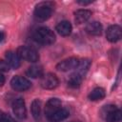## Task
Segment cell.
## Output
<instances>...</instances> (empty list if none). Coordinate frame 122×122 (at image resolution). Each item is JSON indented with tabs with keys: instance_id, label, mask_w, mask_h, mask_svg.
Masks as SVG:
<instances>
[{
	"instance_id": "6da1fadb",
	"label": "cell",
	"mask_w": 122,
	"mask_h": 122,
	"mask_svg": "<svg viewBox=\"0 0 122 122\" xmlns=\"http://www.w3.org/2000/svg\"><path fill=\"white\" fill-rule=\"evenodd\" d=\"M34 39L43 45H51L55 41V35L53 31L47 28V27H41L37 29L33 34Z\"/></svg>"
},
{
	"instance_id": "7a4b0ae2",
	"label": "cell",
	"mask_w": 122,
	"mask_h": 122,
	"mask_svg": "<svg viewBox=\"0 0 122 122\" xmlns=\"http://www.w3.org/2000/svg\"><path fill=\"white\" fill-rule=\"evenodd\" d=\"M100 114L106 122H119L121 119V112L114 105H106L101 111Z\"/></svg>"
},
{
	"instance_id": "3957f363",
	"label": "cell",
	"mask_w": 122,
	"mask_h": 122,
	"mask_svg": "<svg viewBox=\"0 0 122 122\" xmlns=\"http://www.w3.org/2000/svg\"><path fill=\"white\" fill-rule=\"evenodd\" d=\"M53 4L51 2H41L34 9V16L40 21L48 20L52 13Z\"/></svg>"
},
{
	"instance_id": "277c9868",
	"label": "cell",
	"mask_w": 122,
	"mask_h": 122,
	"mask_svg": "<svg viewBox=\"0 0 122 122\" xmlns=\"http://www.w3.org/2000/svg\"><path fill=\"white\" fill-rule=\"evenodd\" d=\"M16 53L18 54V56L20 57V59H24L27 60L29 62H37L39 60V54L38 52L31 47H28V46H20L18 47Z\"/></svg>"
},
{
	"instance_id": "5b68a950",
	"label": "cell",
	"mask_w": 122,
	"mask_h": 122,
	"mask_svg": "<svg viewBox=\"0 0 122 122\" xmlns=\"http://www.w3.org/2000/svg\"><path fill=\"white\" fill-rule=\"evenodd\" d=\"M10 86L14 91L24 92V91H27L30 88L31 83L27 78H25L23 76H20V75H16V76L11 78Z\"/></svg>"
},
{
	"instance_id": "8992f818",
	"label": "cell",
	"mask_w": 122,
	"mask_h": 122,
	"mask_svg": "<svg viewBox=\"0 0 122 122\" xmlns=\"http://www.w3.org/2000/svg\"><path fill=\"white\" fill-rule=\"evenodd\" d=\"M59 84V80L54 73L48 72L42 75L41 79V87L45 90H53Z\"/></svg>"
},
{
	"instance_id": "52a82bcc",
	"label": "cell",
	"mask_w": 122,
	"mask_h": 122,
	"mask_svg": "<svg viewBox=\"0 0 122 122\" xmlns=\"http://www.w3.org/2000/svg\"><path fill=\"white\" fill-rule=\"evenodd\" d=\"M12 111L15 116L19 119H25L27 117V109L23 98H17L12 104Z\"/></svg>"
},
{
	"instance_id": "ba28073f",
	"label": "cell",
	"mask_w": 122,
	"mask_h": 122,
	"mask_svg": "<svg viewBox=\"0 0 122 122\" xmlns=\"http://www.w3.org/2000/svg\"><path fill=\"white\" fill-rule=\"evenodd\" d=\"M79 64V59L77 57H70L56 65V70L60 71H68L72 69H75Z\"/></svg>"
},
{
	"instance_id": "9c48e42d",
	"label": "cell",
	"mask_w": 122,
	"mask_h": 122,
	"mask_svg": "<svg viewBox=\"0 0 122 122\" xmlns=\"http://www.w3.org/2000/svg\"><path fill=\"white\" fill-rule=\"evenodd\" d=\"M121 34H122L121 27L118 26V25H112V26H110L107 29V31H106L107 40L112 42V43H115L118 40H120Z\"/></svg>"
},
{
	"instance_id": "30bf717a",
	"label": "cell",
	"mask_w": 122,
	"mask_h": 122,
	"mask_svg": "<svg viewBox=\"0 0 122 122\" xmlns=\"http://www.w3.org/2000/svg\"><path fill=\"white\" fill-rule=\"evenodd\" d=\"M61 109V101L58 98H51L45 106V114L49 118L56 111Z\"/></svg>"
},
{
	"instance_id": "8fae6325",
	"label": "cell",
	"mask_w": 122,
	"mask_h": 122,
	"mask_svg": "<svg viewBox=\"0 0 122 122\" xmlns=\"http://www.w3.org/2000/svg\"><path fill=\"white\" fill-rule=\"evenodd\" d=\"M6 60L8 65L10 66V68L12 69H17L20 67V57L18 56V54L15 51H9L6 52Z\"/></svg>"
},
{
	"instance_id": "7c38bea8",
	"label": "cell",
	"mask_w": 122,
	"mask_h": 122,
	"mask_svg": "<svg viewBox=\"0 0 122 122\" xmlns=\"http://www.w3.org/2000/svg\"><path fill=\"white\" fill-rule=\"evenodd\" d=\"M91 16H92V11L90 10L81 9L74 11V19L77 24H82L87 22L91 18Z\"/></svg>"
},
{
	"instance_id": "4fadbf2b",
	"label": "cell",
	"mask_w": 122,
	"mask_h": 122,
	"mask_svg": "<svg viewBox=\"0 0 122 122\" xmlns=\"http://www.w3.org/2000/svg\"><path fill=\"white\" fill-rule=\"evenodd\" d=\"M102 30H103V27H102L101 23L98 21H92L86 26V31L90 35L98 36L102 33Z\"/></svg>"
},
{
	"instance_id": "5bb4252c",
	"label": "cell",
	"mask_w": 122,
	"mask_h": 122,
	"mask_svg": "<svg viewBox=\"0 0 122 122\" xmlns=\"http://www.w3.org/2000/svg\"><path fill=\"white\" fill-rule=\"evenodd\" d=\"M56 30L57 32L62 35V36H68L71 34V30H72V27L71 24L69 21H61L57 24L56 26Z\"/></svg>"
},
{
	"instance_id": "9a60e30c",
	"label": "cell",
	"mask_w": 122,
	"mask_h": 122,
	"mask_svg": "<svg viewBox=\"0 0 122 122\" xmlns=\"http://www.w3.org/2000/svg\"><path fill=\"white\" fill-rule=\"evenodd\" d=\"M69 115H70L69 111H68L67 109L61 108V109H59L58 111H56L52 115H51L48 119H49L50 121H51V122H60V121H62V120L66 119Z\"/></svg>"
},
{
	"instance_id": "2e32d148",
	"label": "cell",
	"mask_w": 122,
	"mask_h": 122,
	"mask_svg": "<svg viewBox=\"0 0 122 122\" xmlns=\"http://www.w3.org/2000/svg\"><path fill=\"white\" fill-rule=\"evenodd\" d=\"M106 95V92L103 88H100V87H97V88H94L90 93H89V99L92 100V101H97V100H101L105 97Z\"/></svg>"
},
{
	"instance_id": "e0dca14e",
	"label": "cell",
	"mask_w": 122,
	"mask_h": 122,
	"mask_svg": "<svg viewBox=\"0 0 122 122\" xmlns=\"http://www.w3.org/2000/svg\"><path fill=\"white\" fill-rule=\"evenodd\" d=\"M26 74L31 78L41 77L43 75V69L41 66L33 65V66H30L28 68V70L26 71Z\"/></svg>"
},
{
	"instance_id": "ac0fdd59",
	"label": "cell",
	"mask_w": 122,
	"mask_h": 122,
	"mask_svg": "<svg viewBox=\"0 0 122 122\" xmlns=\"http://www.w3.org/2000/svg\"><path fill=\"white\" fill-rule=\"evenodd\" d=\"M31 114L35 120H39L41 117V101L39 99H34L30 106Z\"/></svg>"
},
{
	"instance_id": "d6986e66",
	"label": "cell",
	"mask_w": 122,
	"mask_h": 122,
	"mask_svg": "<svg viewBox=\"0 0 122 122\" xmlns=\"http://www.w3.org/2000/svg\"><path fill=\"white\" fill-rule=\"evenodd\" d=\"M90 66H91V61H90L89 59L85 58V59L79 60V64H78V66L75 68V69H77L75 72L78 73V74L81 75V76H84L85 73L88 71Z\"/></svg>"
},
{
	"instance_id": "ffe728a7",
	"label": "cell",
	"mask_w": 122,
	"mask_h": 122,
	"mask_svg": "<svg viewBox=\"0 0 122 122\" xmlns=\"http://www.w3.org/2000/svg\"><path fill=\"white\" fill-rule=\"evenodd\" d=\"M82 79H83V76L79 75L78 73L74 72L72 74H71V76L69 77V80H68V85L71 87V88H77L80 86L81 82H82Z\"/></svg>"
},
{
	"instance_id": "44dd1931",
	"label": "cell",
	"mask_w": 122,
	"mask_h": 122,
	"mask_svg": "<svg viewBox=\"0 0 122 122\" xmlns=\"http://www.w3.org/2000/svg\"><path fill=\"white\" fill-rule=\"evenodd\" d=\"M0 122H16L10 115L6 114V113H2L1 117H0Z\"/></svg>"
},
{
	"instance_id": "7402d4cb",
	"label": "cell",
	"mask_w": 122,
	"mask_h": 122,
	"mask_svg": "<svg viewBox=\"0 0 122 122\" xmlns=\"http://www.w3.org/2000/svg\"><path fill=\"white\" fill-rule=\"evenodd\" d=\"M10 70V66L8 63L2 59H0V71H8Z\"/></svg>"
},
{
	"instance_id": "603a6c76",
	"label": "cell",
	"mask_w": 122,
	"mask_h": 122,
	"mask_svg": "<svg viewBox=\"0 0 122 122\" xmlns=\"http://www.w3.org/2000/svg\"><path fill=\"white\" fill-rule=\"evenodd\" d=\"M77 3H78V4H80V5H82V6H86V5L91 4V3H92V1H82V0H78V1H77Z\"/></svg>"
},
{
	"instance_id": "cb8c5ba5",
	"label": "cell",
	"mask_w": 122,
	"mask_h": 122,
	"mask_svg": "<svg viewBox=\"0 0 122 122\" xmlns=\"http://www.w3.org/2000/svg\"><path fill=\"white\" fill-rule=\"evenodd\" d=\"M4 83H5V77H4V75L0 74V87H2L4 85Z\"/></svg>"
},
{
	"instance_id": "d4e9b609",
	"label": "cell",
	"mask_w": 122,
	"mask_h": 122,
	"mask_svg": "<svg viewBox=\"0 0 122 122\" xmlns=\"http://www.w3.org/2000/svg\"><path fill=\"white\" fill-rule=\"evenodd\" d=\"M5 37H6L5 33H4L3 31H0V42H2V41L5 39Z\"/></svg>"
},
{
	"instance_id": "484cf974",
	"label": "cell",
	"mask_w": 122,
	"mask_h": 122,
	"mask_svg": "<svg viewBox=\"0 0 122 122\" xmlns=\"http://www.w3.org/2000/svg\"><path fill=\"white\" fill-rule=\"evenodd\" d=\"M1 114H2V112H0V117H1Z\"/></svg>"
},
{
	"instance_id": "4316f807",
	"label": "cell",
	"mask_w": 122,
	"mask_h": 122,
	"mask_svg": "<svg viewBox=\"0 0 122 122\" xmlns=\"http://www.w3.org/2000/svg\"><path fill=\"white\" fill-rule=\"evenodd\" d=\"M71 122H75V121H71Z\"/></svg>"
}]
</instances>
